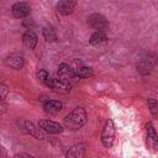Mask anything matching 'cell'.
<instances>
[{
  "mask_svg": "<svg viewBox=\"0 0 158 158\" xmlns=\"http://www.w3.org/2000/svg\"><path fill=\"white\" fill-rule=\"evenodd\" d=\"M115 139V126L112 120H107L102 127L101 132V143L105 148H111Z\"/></svg>",
  "mask_w": 158,
  "mask_h": 158,
  "instance_id": "obj_2",
  "label": "cell"
},
{
  "mask_svg": "<svg viewBox=\"0 0 158 158\" xmlns=\"http://www.w3.org/2000/svg\"><path fill=\"white\" fill-rule=\"evenodd\" d=\"M147 104H148V109H149V112L152 114V116L158 120V101L156 99H148Z\"/></svg>",
  "mask_w": 158,
  "mask_h": 158,
  "instance_id": "obj_19",
  "label": "cell"
},
{
  "mask_svg": "<svg viewBox=\"0 0 158 158\" xmlns=\"http://www.w3.org/2000/svg\"><path fill=\"white\" fill-rule=\"evenodd\" d=\"M58 79L62 80L63 83L68 84L72 86V84L78 79L74 74V70L65 63H60L58 67Z\"/></svg>",
  "mask_w": 158,
  "mask_h": 158,
  "instance_id": "obj_5",
  "label": "cell"
},
{
  "mask_svg": "<svg viewBox=\"0 0 158 158\" xmlns=\"http://www.w3.org/2000/svg\"><path fill=\"white\" fill-rule=\"evenodd\" d=\"M48 78H49V75H48V73H47L46 70L41 69V70L37 72V79H38L41 83H46Z\"/></svg>",
  "mask_w": 158,
  "mask_h": 158,
  "instance_id": "obj_20",
  "label": "cell"
},
{
  "mask_svg": "<svg viewBox=\"0 0 158 158\" xmlns=\"http://www.w3.org/2000/svg\"><path fill=\"white\" fill-rule=\"evenodd\" d=\"M14 158H35V157L31 154H27V153H17V154H15Z\"/></svg>",
  "mask_w": 158,
  "mask_h": 158,
  "instance_id": "obj_22",
  "label": "cell"
},
{
  "mask_svg": "<svg viewBox=\"0 0 158 158\" xmlns=\"http://www.w3.org/2000/svg\"><path fill=\"white\" fill-rule=\"evenodd\" d=\"M74 74L78 79H85V78L91 77L94 72L90 67H78L77 69H74Z\"/></svg>",
  "mask_w": 158,
  "mask_h": 158,
  "instance_id": "obj_18",
  "label": "cell"
},
{
  "mask_svg": "<svg viewBox=\"0 0 158 158\" xmlns=\"http://www.w3.org/2000/svg\"><path fill=\"white\" fill-rule=\"evenodd\" d=\"M19 126L21 127V130L23 132H26L27 135H31L33 136L35 138H38V139H44V133H43V130L40 127V126H36L35 123L30 122V121H26V120H20L19 121Z\"/></svg>",
  "mask_w": 158,
  "mask_h": 158,
  "instance_id": "obj_4",
  "label": "cell"
},
{
  "mask_svg": "<svg viewBox=\"0 0 158 158\" xmlns=\"http://www.w3.org/2000/svg\"><path fill=\"white\" fill-rule=\"evenodd\" d=\"M42 33H43V37L47 42H56L57 41V32H56L53 26H51V25L44 26Z\"/></svg>",
  "mask_w": 158,
  "mask_h": 158,
  "instance_id": "obj_17",
  "label": "cell"
},
{
  "mask_svg": "<svg viewBox=\"0 0 158 158\" xmlns=\"http://www.w3.org/2000/svg\"><path fill=\"white\" fill-rule=\"evenodd\" d=\"M75 6H77V1L62 0V1H59L57 4V11H58V14L67 16V15H69V14H72L74 11Z\"/></svg>",
  "mask_w": 158,
  "mask_h": 158,
  "instance_id": "obj_12",
  "label": "cell"
},
{
  "mask_svg": "<svg viewBox=\"0 0 158 158\" xmlns=\"http://www.w3.org/2000/svg\"><path fill=\"white\" fill-rule=\"evenodd\" d=\"M88 120V114L83 107H75L72 112H69L64 117V127L70 131L80 130Z\"/></svg>",
  "mask_w": 158,
  "mask_h": 158,
  "instance_id": "obj_1",
  "label": "cell"
},
{
  "mask_svg": "<svg viewBox=\"0 0 158 158\" xmlns=\"http://www.w3.org/2000/svg\"><path fill=\"white\" fill-rule=\"evenodd\" d=\"M0 91H1V100L4 101L6 99V96H7V94H9V88H7V85L5 83L0 84Z\"/></svg>",
  "mask_w": 158,
  "mask_h": 158,
  "instance_id": "obj_21",
  "label": "cell"
},
{
  "mask_svg": "<svg viewBox=\"0 0 158 158\" xmlns=\"http://www.w3.org/2000/svg\"><path fill=\"white\" fill-rule=\"evenodd\" d=\"M44 84L56 94H67L70 90V85L63 83L58 78H48Z\"/></svg>",
  "mask_w": 158,
  "mask_h": 158,
  "instance_id": "obj_7",
  "label": "cell"
},
{
  "mask_svg": "<svg viewBox=\"0 0 158 158\" xmlns=\"http://www.w3.org/2000/svg\"><path fill=\"white\" fill-rule=\"evenodd\" d=\"M11 14L16 19H25L31 14V6L28 2H15L11 6Z\"/></svg>",
  "mask_w": 158,
  "mask_h": 158,
  "instance_id": "obj_8",
  "label": "cell"
},
{
  "mask_svg": "<svg viewBox=\"0 0 158 158\" xmlns=\"http://www.w3.org/2000/svg\"><path fill=\"white\" fill-rule=\"evenodd\" d=\"M152 67H153V63L151 59H147V58H143L141 59L138 63H137V69L138 72L142 74V75H147L151 73L152 70Z\"/></svg>",
  "mask_w": 158,
  "mask_h": 158,
  "instance_id": "obj_15",
  "label": "cell"
},
{
  "mask_svg": "<svg viewBox=\"0 0 158 158\" xmlns=\"http://www.w3.org/2000/svg\"><path fill=\"white\" fill-rule=\"evenodd\" d=\"M85 152H86V146L84 143H77L65 152V158H84Z\"/></svg>",
  "mask_w": 158,
  "mask_h": 158,
  "instance_id": "obj_11",
  "label": "cell"
},
{
  "mask_svg": "<svg viewBox=\"0 0 158 158\" xmlns=\"http://www.w3.org/2000/svg\"><path fill=\"white\" fill-rule=\"evenodd\" d=\"M38 126L44 131V132H48V133H52V135H58V133H62L63 132V126L56 121H52V120H41L38 122Z\"/></svg>",
  "mask_w": 158,
  "mask_h": 158,
  "instance_id": "obj_10",
  "label": "cell"
},
{
  "mask_svg": "<svg viewBox=\"0 0 158 158\" xmlns=\"http://www.w3.org/2000/svg\"><path fill=\"white\" fill-rule=\"evenodd\" d=\"M146 132H147V136H146L147 148H149L151 151H158V135L152 122H148L146 125Z\"/></svg>",
  "mask_w": 158,
  "mask_h": 158,
  "instance_id": "obj_6",
  "label": "cell"
},
{
  "mask_svg": "<svg viewBox=\"0 0 158 158\" xmlns=\"http://www.w3.org/2000/svg\"><path fill=\"white\" fill-rule=\"evenodd\" d=\"M43 109L47 114L54 115V114H58L63 109V104L59 100H47L43 105Z\"/></svg>",
  "mask_w": 158,
  "mask_h": 158,
  "instance_id": "obj_13",
  "label": "cell"
},
{
  "mask_svg": "<svg viewBox=\"0 0 158 158\" xmlns=\"http://www.w3.org/2000/svg\"><path fill=\"white\" fill-rule=\"evenodd\" d=\"M88 23L91 28L96 30L98 32H105L109 28V21L102 14L94 12L88 17Z\"/></svg>",
  "mask_w": 158,
  "mask_h": 158,
  "instance_id": "obj_3",
  "label": "cell"
},
{
  "mask_svg": "<svg viewBox=\"0 0 158 158\" xmlns=\"http://www.w3.org/2000/svg\"><path fill=\"white\" fill-rule=\"evenodd\" d=\"M37 35L33 32V31H26L23 35H22V42H23V44L27 47V48H30V49H33L35 47H36V44H37Z\"/></svg>",
  "mask_w": 158,
  "mask_h": 158,
  "instance_id": "obj_14",
  "label": "cell"
},
{
  "mask_svg": "<svg viewBox=\"0 0 158 158\" xmlns=\"http://www.w3.org/2000/svg\"><path fill=\"white\" fill-rule=\"evenodd\" d=\"M106 41H107V35L105 32H98V31H95L89 38V43L93 44V46L101 44V43H104Z\"/></svg>",
  "mask_w": 158,
  "mask_h": 158,
  "instance_id": "obj_16",
  "label": "cell"
},
{
  "mask_svg": "<svg viewBox=\"0 0 158 158\" xmlns=\"http://www.w3.org/2000/svg\"><path fill=\"white\" fill-rule=\"evenodd\" d=\"M23 64H25V59L21 53H10L5 58V65L11 69H15V70L21 69L23 67Z\"/></svg>",
  "mask_w": 158,
  "mask_h": 158,
  "instance_id": "obj_9",
  "label": "cell"
}]
</instances>
